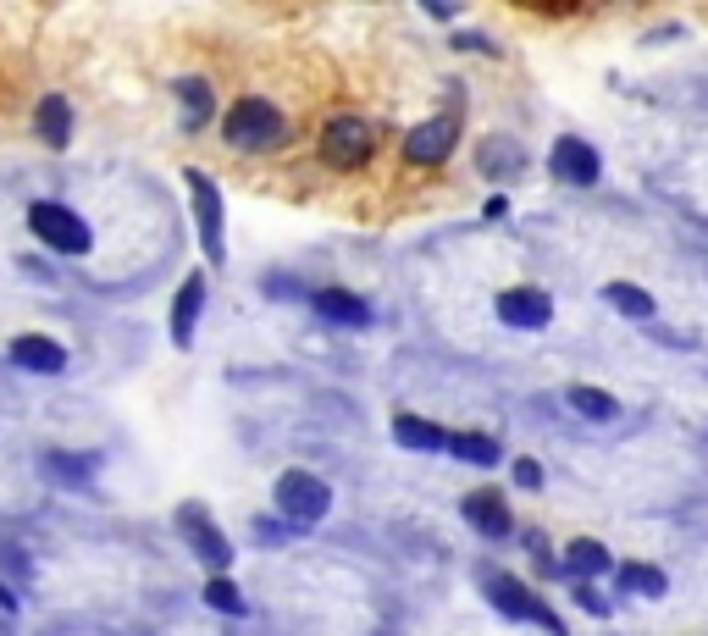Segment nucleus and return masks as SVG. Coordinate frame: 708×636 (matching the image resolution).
<instances>
[{
	"label": "nucleus",
	"mask_w": 708,
	"mask_h": 636,
	"mask_svg": "<svg viewBox=\"0 0 708 636\" xmlns=\"http://www.w3.org/2000/svg\"><path fill=\"white\" fill-rule=\"evenodd\" d=\"M498 315H504V322L509 327H548L554 322V299L543 293V288H504L498 293Z\"/></svg>",
	"instance_id": "8"
},
{
	"label": "nucleus",
	"mask_w": 708,
	"mask_h": 636,
	"mask_svg": "<svg viewBox=\"0 0 708 636\" xmlns=\"http://www.w3.org/2000/svg\"><path fill=\"white\" fill-rule=\"evenodd\" d=\"M449 454H460L465 465H498V443H493V438H482V432H460V438H449Z\"/></svg>",
	"instance_id": "21"
},
{
	"label": "nucleus",
	"mask_w": 708,
	"mask_h": 636,
	"mask_svg": "<svg viewBox=\"0 0 708 636\" xmlns=\"http://www.w3.org/2000/svg\"><path fill=\"white\" fill-rule=\"evenodd\" d=\"M205 603L222 608V614H244V592H238L227 575H211V581H205Z\"/></svg>",
	"instance_id": "24"
},
{
	"label": "nucleus",
	"mask_w": 708,
	"mask_h": 636,
	"mask_svg": "<svg viewBox=\"0 0 708 636\" xmlns=\"http://www.w3.org/2000/svg\"><path fill=\"white\" fill-rule=\"evenodd\" d=\"M548 166H554V177H559V183H576V188H587V183H598V177H603L598 150H592V144H581V139H559V144H554V155H548Z\"/></svg>",
	"instance_id": "7"
},
{
	"label": "nucleus",
	"mask_w": 708,
	"mask_h": 636,
	"mask_svg": "<svg viewBox=\"0 0 708 636\" xmlns=\"http://www.w3.org/2000/svg\"><path fill=\"white\" fill-rule=\"evenodd\" d=\"M565 399H570V410H576V416H587V421H614V416H620V405H614L603 388H587V382H576Z\"/></svg>",
	"instance_id": "19"
},
{
	"label": "nucleus",
	"mask_w": 708,
	"mask_h": 636,
	"mask_svg": "<svg viewBox=\"0 0 708 636\" xmlns=\"http://www.w3.org/2000/svg\"><path fill=\"white\" fill-rule=\"evenodd\" d=\"M189 194H194V216H200V238H205V255L222 260V194L205 172H189Z\"/></svg>",
	"instance_id": "9"
},
{
	"label": "nucleus",
	"mask_w": 708,
	"mask_h": 636,
	"mask_svg": "<svg viewBox=\"0 0 708 636\" xmlns=\"http://www.w3.org/2000/svg\"><path fill=\"white\" fill-rule=\"evenodd\" d=\"M222 133H227L233 150L260 155V150H277V144H282L288 122H282V111H277L266 95H244V100H233V111L222 117Z\"/></svg>",
	"instance_id": "1"
},
{
	"label": "nucleus",
	"mask_w": 708,
	"mask_h": 636,
	"mask_svg": "<svg viewBox=\"0 0 708 636\" xmlns=\"http://www.w3.org/2000/svg\"><path fill=\"white\" fill-rule=\"evenodd\" d=\"M34 128H40V139H45V144H56V150H62V144L73 139V106H67L62 95H45V100H40V111H34Z\"/></svg>",
	"instance_id": "14"
},
{
	"label": "nucleus",
	"mask_w": 708,
	"mask_h": 636,
	"mask_svg": "<svg viewBox=\"0 0 708 636\" xmlns=\"http://www.w3.org/2000/svg\"><path fill=\"white\" fill-rule=\"evenodd\" d=\"M0 608H18V597H12V586H0Z\"/></svg>",
	"instance_id": "28"
},
{
	"label": "nucleus",
	"mask_w": 708,
	"mask_h": 636,
	"mask_svg": "<svg viewBox=\"0 0 708 636\" xmlns=\"http://www.w3.org/2000/svg\"><path fill=\"white\" fill-rule=\"evenodd\" d=\"M449 150H454V122L449 117H432L416 133H405V161L410 166H443Z\"/></svg>",
	"instance_id": "6"
},
{
	"label": "nucleus",
	"mask_w": 708,
	"mask_h": 636,
	"mask_svg": "<svg viewBox=\"0 0 708 636\" xmlns=\"http://www.w3.org/2000/svg\"><path fill=\"white\" fill-rule=\"evenodd\" d=\"M603 299H609L620 315H631V322H647V315H653V293H647V288H636V282H609V288H603Z\"/></svg>",
	"instance_id": "18"
},
{
	"label": "nucleus",
	"mask_w": 708,
	"mask_h": 636,
	"mask_svg": "<svg viewBox=\"0 0 708 636\" xmlns=\"http://www.w3.org/2000/svg\"><path fill=\"white\" fill-rule=\"evenodd\" d=\"M465 520H471L482 537H509V531H515L509 504H504L498 493H471V498H465Z\"/></svg>",
	"instance_id": "12"
},
{
	"label": "nucleus",
	"mask_w": 708,
	"mask_h": 636,
	"mask_svg": "<svg viewBox=\"0 0 708 636\" xmlns=\"http://www.w3.org/2000/svg\"><path fill=\"white\" fill-rule=\"evenodd\" d=\"M515 482L537 493V487H543V465H537V460H515Z\"/></svg>",
	"instance_id": "26"
},
{
	"label": "nucleus",
	"mask_w": 708,
	"mask_h": 636,
	"mask_svg": "<svg viewBox=\"0 0 708 636\" xmlns=\"http://www.w3.org/2000/svg\"><path fill=\"white\" fill-rule=\"evenodd\" d=\"M565 564H570L576 575H609V570H614L609 548H603V542H592V537H576V542L565 548Z\"/></svg>",
	"instance_id": "17"
},
{
	"label": "nucleus",
	"mask_w": 708,
	"mask_h": 636,
	"mask_svg": "<svg viewBox=\"0 0 708 636\" xmlns=\"http://www.w3.org/2000/svg\"><path fill=\"white\" fill-rule=\"evenodd\" d=\"M178 520L189 526V542H194V553H200V559H205L211 570H227V559H233V548H227V542H222V531H216V526L205 520V509H194V504H183V509H178Z\"/></svg>",
	"instance_id": "11"
},
{
	"label": "nucleus",
	"mask_w": 708,
	"mask_h": 636,
	"mask_svg": "<svg viewBox=\"0 0 708 636\" xmlns=\"http://www.w3.org/2000/svg\"><path fill=\"white\" fill-rule=\"evenodd\" d=\"M377 150V128L366 117H332L321 128V161L332 172H354V166H366Z\"/></svg>",
	"instance_id": "2"
},
{
	"label": "nucleus",
	"mask_w": 708,
	"mask_h": 636,
	"mask_svg": "<svg viewBox=\"0 0 708 636\" xmlns=\"http://www.w3.org/2000/svg\"><path fill=\"white\" fill-rule=\"evenodd\" d=\"M310 304L326 315V322H337V327H366V322H372L366 299H361V293H343V288H321Z\"/></svg>",
	"instance_id": "13"
},
{
	"label": "nucleus",
	"mask_w": 708,
	"mask_h": 636,
	"mask_svg": "<svg viewBox=\"0 0 708 636\" xmlns=\"http://www.w3.org/2000/svg\"><path fill=\"white\" fill-rule=\"evenodd\" d=\"M493 166H498V172H515V166H521V150H515L509 139H487V144H482V172H493Z\"/></svg>",
	"instance_id": "25"
},
{
	"label": "nucleus",
	"mask_w": 708,
	"mask_h": 636,
	"mask_svg": "<svg viewBox=\"0 0 708 636\" xmlns=\"http://www.w3.org/2000/svg\"><path fill=\"white\" fill-rule=\"evenodd\" d=\"M394 438H399L405 449H421V454H432V449H449V438H443L432 421H421V416H394Z\"/></svg>",
	"instance_id": "16"
},
{
	"label": "nucleus",
	"mask_w": 708,
	"mask_h": 636,
	"mask_svg": "<svg viewBox=\"0 0 708 636\" xmlns=\"http://www.w3.org/2000/svg\"><path fill=\"white\" fill-rule=\"evenodd\" d=\"M576 597H581V603H587V608H598V614H603V597H598V592H592V586H576Z\"/></svg>",
	"instance_id": "27"
},
{
	"label": "nucleus",
	"mask_w": 708,
	"mask_h": 636,
	"mask_svg": "<svg viewBox=\"0 0 708 636\" xmlns=\"http://www.w3.org/2000/svg\"><path fill=\"white\" fill-rule=\"evenodd\" d=\"M200 304H205V277L194 271V277L178 288V304H172V338H178V344L194 338V315H200Z\"/></svg>",
	"instance_id": "15"
},
{
	"label": "nucleus",
	"mask_w": 708,
	"mask_h": 636,
	"mask_svg": "<svg viewBox=\"0 0 708 636\" xmlns=\"http://www.w3.org/2000/svg\"><path fill=\"white\" fill-rule=\"evenodd\" d=\"M29 227L51 244V249H62V255H89V227H84V216L78 211H67V205H56V200H40V205H29Z\"/></svg>",
	"instance_id": "3"
},
{
	"label": "nucleus",
	"mask_w": 708,
	"mask_h": 636,
	"mask_svg": "<svg viewBox=\"0 0 708 636\" xmlns=\"http://www.w3.org/2000/svg\"><path fill=\"white\" fill-rule=\"evenodd\" d=\"M620 586H631V592H642V597H664V570H653V564H620Z\"/></svg>",
	"instance_id": "22"
},
{
	"label": "nucleus",
	"mask_w": 708,
	"mask_h": 636,
	"mask_svg": "<svg viewBox=\"0 0 708 636\" xmlns=\"http://www.w3.org/2000/svg\"><path fill=\"white\" fill-rule=\"evenodd\" d=\"M326 504H332V487H326L321 476H310V471H282V476H277V509H282L293 526L321 520Z\"/></svg>",
	"instance_id": "4"
},
{
	"label": "nucleus",
	"mask_w": 708,
	"mask_h": 636,
	"mask_svg": "<svg viewBox=\"0 0 708 636\" xmlns=\"http://www.w3.org/2000/svg\"><path fill=\"white\" fill-rule=\"evenodd\" d=\"M45 476L67 482V487H89L95 482V460H78V454H45Z\"/></svg>",
	"instance_id": "20"
},
{
	"label": "nucleus",
	"mask_w": 708,
	"mask_h": 636,
	"mask_svg": "<svg viewBox=\"0 0 708 636\" xmlns=\"http://www.w3.org/2000/svg\"><path fill=\"white\" fill-rule=\"evenodd\" d=\"M482 592H487V603H493L498 614H509V619H537V625H548L554 636L565 630V625L532 597V586H521V581L504 575V570H487V575H482Z\"/></svg>",
	"instance_id": "5"
},
{
	"label": "nucleus",
	"mask_w": 708,
	"mask_h": 636,
	"mask_svg": "<svg viewBox=\"0 0 708 636\" xmlns=\"http://www.w3.org/2000/svg\"><path fill=\"white\" fill-rule=\"evenodd\" d=\"M178 95H183L189 128H205V117H211V89H205L200 78H183V84H178Z\"/></svg>",
	"instance_id": "23"
},
{
	"label": "nucleus",
	"mask_w": 708,
	"mask_h": 636,
	"mask_svg": "<svg viewBox=\"0 0 708 636\" xmlns=\"http://www.w3.org/2000/svg\"><path fill=\"white\" fill-rule=\"evenodd\" d=\"M12 360H18L23 371L56 377V371L67 366V349H62L56 338H45V333H23V338H12Z\"/></svg>",
	"instance_id": "10"
}]
</instances>
